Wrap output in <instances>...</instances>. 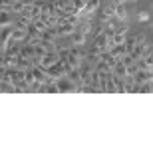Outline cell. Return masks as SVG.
<instances>
[{
    "mask_svg": "<svg viewBox=\"0 0 153 153\" xmlns=\"http://www.w3.org/2000/svg\"><path fill=\"white\" fill-rule=\"evenodd\" d=\"M114 14L119 22L127 20V8H125V4H114Z\"/></svg>",
    "mask_w": 153,
    "mask_h": 153,
    "instance_id": "obj_11",
    "label": "cell"
},
{
    "mask_svg": "<svg viewBox=\"0 0 153 153\" xmlns=\"http://www.w3.org/2000/svg\"><path fill=\"white\" fill-rule=\"evenodd\" d=\"M8 24H12L10 14H8L6 10H2V12H0V28H2V26H8Z\"/></svg>",
    "mask_w": 153,
    "mask_h": 153,
    "instance_id": "obj_19",
    "label": "cell"
},
{
    "mask_svg": "<svg viewBox=\"0 0 153 153\" xmlns=\"http://www.w3.org/2000/svg\"><path fill=\"white\" fill-rule=\"evenodd\" d=\"M68 64L72 68H79L82 64H84V52H78L74 48H70L68 52Z\"/></svg>",
    "mask_w": 153,
    "mask_h": 153,
    "instance_id": "obj_4",
    "label": "cell"
},
{
    "mask_svg": "<svg viewBox=\"0 0 153 153\" xmlns=\"http://www.w3.org/2000/svg\"><path fill=\"white\" fill-rule=\"evenodd\" d=\"M14 68H18V70H28V68H32V62H30L28 58H24V56H20V54H18L16 66H14Z\"/></svg>",
    "mask_w": 153,
    "mask_h": 153,
    "instance_id": "obj_16",
    "label": "cell"
},
{
    "mask_svg": "<svg viewBox=\"0 0 153 153\" xmlns=\"http://www.w3.org/2000/svg\"><path fill=\"white\" fill-rule=\"evenodd\" d=\"M32 74H34V78H36V82H38V84H48V82H54V79L46 74L40 66H32Z\"/></svg>",
    "mask_w": 153,
    "mask_h": 153,
    "instance_id": "obj_7",
    "label": "cell"
},
{
    "mask_svg": "<svg viewBox=\"0 0 153 153\" xmlns=\"http://www.w3.org/2000/svg\"><path fill=\"white\" fill-rule=\"evenodd\" d=\"M137 18H139V22H141V24H147V28L151 26V16H149V12H139V16H137Z\"/></svg>",
    "mask_w": 153,
    "mask_h": 153,
    "instance_id": "obj_20",
    "label": "cell"
},
{
    "mask_svg": "<svg viewBox=\"0 0 153 153\" xmlns=\"http://www.w3.org/2000/svg\"><path fill=\"white\" fill-rule=\"evenodd\" d=\"M40 68H42V66H40ZM42 70H44L52 79H58V78H62V76H66V66H64L62 60H58L56 64H52L48 68H42Z\"/></svg>",
    "mask_w": 153,
    "mask_h": 153,
    "instance_id": "obj_1",
    "label": "cell"
},
{
    "mask_svg": "<svg viewBox=\"0 0 153 153\" xmlns=\"http://www.w3.org/2000/svg\"><path fill=\"white\" fill-rule=\"evenodd\" d=\"M66 76H68V79L76 85V88H82V85H84V79H82V74H79L78 68H72Z\"/></svg>",
    "mask_w": 153,
    "mask_h": 153,
    "instance_id": "obj_9",
    "label": "cell"
},
{
    "mask_svg": "<svg viewBox=\"0 0 153 153\" xmlns=\"http://www.w3.org/2000/svg\"><path fill=\"white\" fill-rule=\"evenodd\" d=\"M125 2H127V0H114L111 4H125Z\"/></svg>",
    "mask_w": 153,
    "mask_h": 153,
    "instance_id": "obj_24",
    "label": "cell"
},
{
    "mask_svg": "<svg viewBox=\"0 0 153 153\" xmlns=\"http://www.w3.org/2000/svg\"><path fill=\"white\" fill-rule=\"evenodd\" d=\"M56 6H58V10L66 12V14H72V12H74V4H72V0H56Z\"/></svg>",
    "mask_w": 153,
    "mask_h": 153,
    "instance_id": "obj_13",
    "label": "cell"
},
{
    "mask_svg": "<svg viewBox=\"0 0 153 153\" xmlns=\"http://www.w3.org/2000/svg\"><path fill=\"white\" fill-rule=\"evenodd\" d=\"M40 12H42V2H34L32 4V20L40 18Z\"/></svg>",
    "mask_w": 153,
    "mask_h": 153,
    "instance_id": "obj_21",
    "label": "cell"
},
{
    "mask_svg": "<svg viewBox=\"0 0 153 153\" xmlns=\"http://www.w3.org/2000/svg\"><path fill=\"white\" fill-rule=\"evenodd\" d=\"M20 2H22L24 6H32V4H34V2H36V0H20Z\"/></svg>",
    "mask_w": 153,
    "mask_h": 153,
    "instance_id": "obj_23",
    "label": "cell"
},
{
    "mask_svg": "<svg viewBox=\"0 0 153 153\" xmlns=\"http://www.w3.org/2000/svg\"><path fill=\"white\" fill-rule=\"evenodd\" d=\"M151 72H145V70H137L135 74H133V84L137 85H143V84H147V82H151Z\"/></svg>",
    "mask_w": 153,
    "mask_h": 153,
    "instance_id": "obj_6",
    "label": "cell"
},
{
    "mask_svg": "<svg viewBox=\"0 0 153 153\" xmlns=\"http://www.w3.org/2000/svg\"><path fill=\"white\" fill-rule=\"evenodd\" d=\"M100 62V48H91L88 54H85V64H90V66H96V64Z\"/></svg>",
    "mask_w": 153,
    "mask_h": 153,
    "instance_id": "obj_10",
    "label": "cell"
},
{
    "mask_svg": "<svg viewBox=\"0 0 153 153\" xmlns=\"http://www.w3.org/2000/svg\"><path fill=\"white\" fill-rule=\"evenodd\" d=\"M111 72H114V76H117V78H125V76H127V70H125V66L121 64V60L115 62V66L111 68Z\"/></svg>",
    "mask_w": 153,
    "mask_h": 153,
    "instance_id": "obj_14",
    "label": "cell"
},
{
    "mask_svg": "<svg viewBox=\"0 0 153 153\" xmlns=\"http://www.w3.org/2000/svg\"><path fill=\"white\" fill-rule=\"evenodd\" d=\"M114 4H109L108 8H103L102 10V20H109V18H114Z\"/></svg>",
    "mask_w": 153,
    "mask_h": 153,
    "instance_id": "obj_18",
    "label": "cell"
},
{
    "mask_svg": "<svg viewBox=\"0 0 153 153\" xmlns=\"http://www.w3.org/2000/svg\"><path fill=\"white\" fill-rule=\"evenodd\" d=\"M22 8H24V4L20 2V0H14V2L10 4V12H16V14H20V12H22Z\"/></svg>",
    "mask_w": 153,
    "mask_h": 153,
    "instance_id": "obj_22",
    "label": "cell"
},
{
    "mask_svg": "<svg viewBox=\"0 0 153 153\" xmlns=\"http://www.w3.org/2000/svg\"><path fill=\"white\" fill-rule=\"evenodd\" d=\"M100 60H102L103 64H108L109 68H114V66H115V62H117V60H115V58L111 56V54H109L108 50H105V52H100Z\"/></svg>",
    "mask_w": 153,
    "mask_h": 153,
    "instance_id": "obj_15",
    "label": "cell"
},
{
    "mask_svg": "<svg viewBox=\"0 0 153 153\" xmlns=\"http://www.w3.org/2000/svg\"><path fill=\"white\" fill-rule=\"evenodd\" d=\"M26 40H28V34H26V30H20V28H14V26H12L10 42H16V44H24Z\"/></svg>",
    "mask_w": 153,
    "mask_h": 153,
    "instance_id": "obj_8",
    "label": "cell"
},
{
    "mask_svg": "<svg viewBox=\"0 0 153 153\" xmlns=\"http://www.w3.org/2000/svg\"><path fill=\"white\" fill-rule=\"evenodd\" d=\"M70 36H72V44H74V46H84L85 38H88L85 34H82V32H78V30H76L74 34H70Z\"/></svg>",
    "mask_w": 153,
    "mask_h": 153,
    "instance_id": "obj_17",
    "label": "cell"
},
{
    "mask_svg": "<svg viewBox=\"0 0 153 153\" xmlns=\"http://www.w3.org/2000/svg\"><path fill=\"white\" fill-rule=\"evenodd\" d=\"M56 85H58V94H68V91H76V88L72 82L68 79V76H62V78L56 79Z\"/></svg>",
    "mask_w": 153,
    "mask_h": 153,
    "instance_id": "obj_2",
    "label": "cell"
},
{
    "mask_svg": "<svg viewBox=\"0 0 153 153\" xmlns=\"http://www.w3.org/2000/svg\"><path fill=\"white\" fill-rule=\"evenodd\" d=\"M58 60H60L58 52H46L44 56L40 58V64H38V66H42V68H48V66H52V64H56Z\"/></svg>",
    "mask_w": 153,
    "mask_h": 153,
    "instance_id": "obj_5",
    "label": "cell"
},
{
    "mask_svg": "<svg viewBox=\"0 0 153 153\" xmlns=\"http://www.w3.org/2000/svg\"><path fill=\"white\" fill-rule=\"evenodd\" d=\"M94 46L96 48H100V52H105L109 48V36L105 34V32H97L96 36H94Z\"/></svg>",
    "mask_w": 153,
    "mask_h": 153,
    "instance_id": "obj_3",
    "label": "cell"
},
{
    "mask_svg": "<svg viewBox=\"0 0 153 153\" xmlns=\"http://www.w3.org/2000/svg\"><path fill=\"white\" fill-rule=\"evenodd\" d=\"M108 52L115 58V60H119V58L125 54V44H114V46H109Z\"/></svg>",
    "mask_w": 153,
    "mask_h": 153,
    "instance_id": "obj_12",
    "label": "cell"
}]
</instances>
